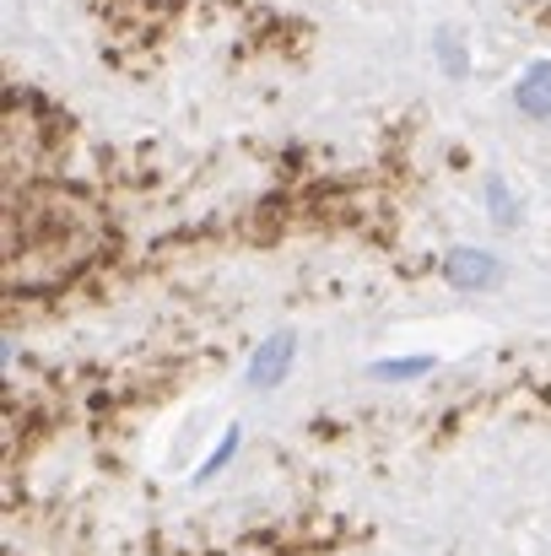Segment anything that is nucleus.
<instances>
[{"label": "nucleus", "instance_id": "nucleus-6", "mask_svg": "<svg viewBox=\"0 0 551 556\" xmlns=\"http://www.w3.org/2000/svg\"><path fill=\"white\" fill-rule=\"evenodd\" d=\"M487 211H492V222H498V227H519V211H525V205H519V194L503 185L498 174L487 179Z\"/></svg>", "mask_w": 551, "mask_h": 556}, {"label": "nucleus", "instance_id": "nucleus-3", "mask_svg": "<svg viewBox=\"0 0 551 556\" xmlns=\"http://www.w3.org/2000/svg\"><path fill=\"white\" fill-rule=\"evenodd\" d=\"M514 109L525 119H551V60H530L519 87H514Z\"/></svg>", "mask_w": 551, "mask_h": 556}, {"label": "nucleus", "instance_id": "nucleus-4", "mask_svg": "<svg viewBox=\"0 0 551 556\" xmlns=\"http://www.w3.org/2000/svg\"><path fill=\"white\" fill-rule=\"evenodd\" d=\"M433 54H438V65H443L449 81H465L471 76V49H465V33L460 27H438L433 33Z\"/></svg>", "mask_w": 551, "mask_h": 556}, {"label": "nucleus", "instance_id": "nucleus-1", "mask_svg": "<svg viewBox=\"0 0 551 556\" xmlns=\"http://www.w3.org/2000/svg\"><path fill=\"white\" fill-rule=\"evenodd\" d=\"M298 363V336L292 330H276V336H265L254 352H249V363H243V383L254 389V394H271L287 372Z\"/></svg>", "mask_w": 551, "mask_h": 556}, {"label": "nucleus", "instance_id": "nucleus-7", "mask_svg": "<svg viewBox=\"0 0 551 556\" xmlns=\"http://www.w3.org/2000/svg\"><path fill=\"white\" fill-rule=\"evenodd\" d=\"M233 454H238V427H227V432H222V443H216V448H211V454L200 459V470H195V486L216 481V476H222V470L233 465Z\"/></svg>", "mask_w": 551, "mask_h": 556}, {"label": "nucleus", "instance_id": "nucleus-2", "mask_svg": "<svg viewBox=\"0 0 551 556\" xmlns=\"http://www.w3.org/2000/svg\"><path fill=\"white\" fill-rule=\"evenodd\" d=\"M443 281H449L454 292H492V287L503 281V260H498L492 249H476V243L449 249V254H443Z\"/></svg>", "mask_w": 551, "mask_h": 556}, {"label": "nucleus", "instance_id": "nucleus-5", "mask_svg": "<svg viewBox=\"0 0 551 556\" xmlns=\"http://www.w3.org/2000/svg\"><path fill=\"white\" fill-rule=\"evenodd\" d=\"M438 363L433 357H378V363H367V378H378V383H411V378H422V372H433Z\"/></svg>", "mask_w": 551, "mask_h": 556}]
</instances>
